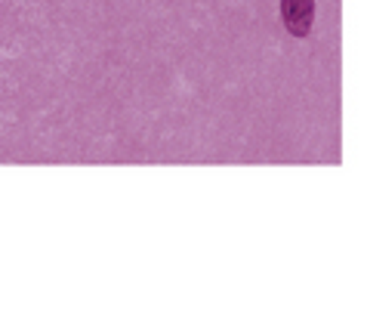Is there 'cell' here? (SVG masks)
<instances>
[{"label":"cell","mask_w":367,"mask_h":324,"mask_svg":"<svg viewBox=\"0 0 367 324\" xmlns=\"http://www.w3.org/2000/svg\"><path fill=\"white\" fill-rule=\"evenodd\" d=\"M281 19L293 38H306L315 22V0H281Z\"/></svg>","instance_id":"6da1fadb"}]
</instances>
